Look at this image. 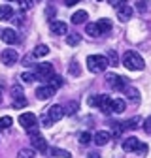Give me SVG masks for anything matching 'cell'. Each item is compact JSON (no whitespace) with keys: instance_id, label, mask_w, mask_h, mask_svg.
Segmentation results:
<instances>
[{"instance_id":"1","label":"cell","mask_w":151,"mask_h":158,"mask_svg":"<svg viewBox=\"0 0 151 158\" xmlns=\"http://www.w3.org/2000/svg\"><path fill=\"white\" fill-rule=\"evenodd\" d=\"M123 66L127 70H132V72H136V70H144L145 68V62H144V58L136 53V51H127L123 55Z\"/></svg>"},{"instance_id":"2","label":"cell","mask_w":151,"mask_h":158,"mask_svg":"<svg viewBox=\"0 0 151 158\" xmlns=\"http://www.w3.org/2000/svg\"><path fill=\"white\" fill-rule=\"evenodd\" d=\"M108 66H110L108 58L104 55H91V56H87V68L93 73H102V72H106Z\"/></svg>"},{"instance_id":"3","label":"cell","mask_w":151,"mask_h":158,"mask_svg":"<svg viewBox=\"0 0 151 158\" xmlns=\"http://www.w3.org/2000/svg\"><path fill=\"white\" fill-rule=\"evenodd\" d=\"M123 151H127V152H136V154L144 156V154H147V145L142 143L138 137H127V139L123 141Z\"/></svg>"},{"instance_id":"4","label":"cell","mask_w":151,"mask_h":158,"mask_svg":"<svg viewBox=\"0 0 151 158\" xmlns=\"http://www.w3.org/2000/svg\"><path fill=\"white\" fill-rule=\"evenodd\" d=\"M34 75H36V79H40V81H47L51 75H55L53 64H49V62H42V64H38V66H36Z\"/></svg>"},{"instance_id":"5","label":"cell","mask_w":151,"mask_h":158,"mask_svg":"<svg viewBox=\"0 0 151 158\" xmlns=\"http://www.w3.org/2000/svg\"><path fill=\"white\" fill-rule=\"evenodd\" d=\"M0 60H2V64H6V66H13L19 60V55H17L15 49H4L0 53Z\"/></svg>"},{"instance_id":"6","label":"cell","mask_w":151,"mask_h":158,"mask_svg":"<svg viewBox=\"0 0 151 158\" xmlns=\"http://www.w3.org/2000/svg\"><path fill=\"white\" fill-rule=\"evenodd\" d=\"M19 124H21L25 130H28V128L38 124V118H36L34 113H21V115H19Z\"/></svg>"},{"instance_id":"7","label":"cell","mask_w":151,"mask_h":158,"mask_svg":"<svg viewBox=\"0 0 151 158\" xmlns=\"http://www.w3.org/2000/svg\"><path fill=\"white\" fill-rule=\"evenodd\" d=\"M30 143H32V147H34L36 151H40V152H44V154L49 151V145H47V141L44 139V137H42L40 134L30 135Z\"/></svg>"},{"instance_id":"8","label":"cell","mask_w":151,"mask_h":158,"mask_svg":"<svg viewBox=\"0 0 151 158\" xmlns=\"http://www.w3.org/2000/svg\"><path fill=\"white\" fill-rule=\"evenodd\" d=\"M36 98H38V100H49V98L55 94V90L49 87V85H42V87H38L36 89Z\"/></svg>"},{"instance_id":"9","label":"cell","mask_w":151,"mask_h":158,"mask_svg":"<svg viewBox=\"0 0 151 158\" xmlns=\"http://www.w3.org/2000/svg\"><path fill=\"white\" fill-rule=\"evenodd\" d=\"M108 83L115 89V90H123L125 89V77H119V75H115V73H108Z\"/></svg>"},{"instance_id":"10","label":"cell","mask_w":151,"mask_h":158,"mask_svg":"<svg viewBox=\"0 0 151 158\" xmlns=\"http://www.w3.org/2000/svg\"><path fill=\"white\" fill-rule=\"evenodd\" d=\"M0 38H2V42H4V44H8V45L17 44V34H15V30H13V28H4L2 32H0Z\"/></svg>"},{"instance_id":"11","label":"cell","mask_w":151,"mask_h":158,"mask_svg":"<svg viewBox=\"0 0 151 158\" xmlns=\"http://www.w3.org/2000/svg\"><path fill=\"white\" fill-rule=\"evenodd\" d=\"M110 139H111V134H110V132H106V130H100V132H97V134L93 135V141L97 143L98 147L106 145V143H108Z\"/></svg>"},{"instance_id":"12","label":"cell","mask_w":151,"mask_h":158,"mask_svg":"<svg viewBox=\"0 0 151 158\" xmlns=\"http://www.w3.org/2000/svg\"><path fill=\"white\" fill-rule=\"evenodd\" d=\"M47 117L51 118L53 123L61 121V118L64 117V107H61V106H51V107H49V111H47Z\"/></svg>"},{"instance_id":"13","label":"cell","mask_w":151,"mask_h":158,"mask_svg":"<svg viewBox=\"0 0 151 158\" xmlns=\"http://www.w3.org/2000/svg\"><path fill=\"white\" fill-rule=\"evenodd\" d=\"M98 109L102 113H111V98L108 94H100L98 96Z\"/></svg>"},{"instance_id":"14","label":"cell","mask_w":151,"mask_h":158,"mask_svg":"<svg viewBox=\"0 0 151 158\" xmlns=\"http://www.w3.org/2000/svg\"><path fill=\"white\" fill-rule=\"evenodd\" d=\"M132 13H134V10H132L130 6H127V4L117 8V17L121 19V21H128V19L132 17Z\"/></svg>"},{"instance_id":"15","label":"cell","mask_w":151,"mask_h":158,"mask_svg":"<svg viewBox=\"0 0 151 158\" xmlns=\"http://www.w3.org/2000/svg\"><path fill=\"white\" fill-rule=\"evenodd\" d=\"M51 32L61 36V34H68V25L63 23V21H53L51 23Z\"/></svg>"},{"instance_id":"16","label":"cell","mask_w":151,"mask_h":158,"mask_svg":"<svg viewBox=\"0 0 151 158\" xmlns=\"http://www.w3.org/2000/svg\"><path fill=\"white\" fill-rule=\"evenodd\" d=\"M13 19V8L10 4L0 6V21H11Z\"/></svg>"},{"instance_id":"17","label":"cell","mask_w":151,"mask_h":158,"mask_svg":"<svg viewBox=\"0 0 151 158\" xmlns=\"http://www.w3.org/2000/svg\"><path fill=\"white\" fill-rule=\"evenodd\" d=\"M85 32H87L91 38H98V36H102V30H100L98 23H87V25H85Z\"/></svg>"},{"instance_id":"18","label":"cell","mask_w":151,"mask_h":158,"mask_svg":"<svg viewBox=\"0 0 151 158\" xmlns=\"http://www.w3.org/2000/svg\"><path fill=\"white\" fill-rule=\"evenodd\" d=\"M87 19H89L87 11H85V10H78V11L72 15V23H74V25H83Z\"/></svg>"},{"instance_id":"19","label":"cell","mask_w":151,"mask_h":158,"mask_svg":"<svg viewBox=\"0 0 151 158\" xmlns=\"http://www.w3.org/2000/svg\"><path fill=\"white\" fill-rule=\"evenodd\" d=\"M125 109H127L125 100H121V98H113V100H111V111L113 113H123Z\"/></svg>"},{"instance_id":"20","label":"cell","mask_w":151,"mask_h":158,"mask_svg":"<svg viewBox=\"0 0 151 158\" xmlns=\"http://www.w3.org/2000/svg\"><path fill=\"white\" fill-rule=\"evenodd\" d=\"M106 58H108V64H110V66H119V62H121L115 49H110V51L106 53Z\"/></svg>"},{"instance_id":"21","label":"cell","mask_w":151,"mask_h":158,"mask_svg":"<svg viewBox=\"0 0 151 158\" xmlns=\"http://www.w3.org/2000/svg\"><path fill=\"white\" fill-rule=\"evenodd\" d=\"M123 90H125V94H127V98L130 102H140V92L134 87H125Z\"/></svg>"},{"instance_id":"22","label":"cell","mask_w":151,"mask_h":158,"mask_svg":"<svg viewBox=\"0 0 151 158\" xmlns=\"http://www.w3.org/2000/svg\"><path fill=\"white\" fill-rule=\"evenodd\" d=\"M47 55H49V47L44 45V44L36 45L34 51H32V56H36V58H42V56H47Z\"/></svg>"},{"instance_id":"23","label":"cell","mask_w":151,"mask_h":158,"mask_svg":"<svg viewBox=\"0 0 151 158\" xmlns=\"http://www.w3.org/2000/svg\"><path fill=\"white\" fill-rule=\"evenodd\" d=\"M47 85H49L53 90L61 89V87H63V77H61V75H51V77L47 79Z\"/></svg>"},{"instance_id":"24","label":"cell","mask_w":151,"mask_h":158,"mask_svg":"<svg viewBox=\"0 0 151 158\" xmlns=\"http://www.w3.org/2000/svg\"><path fill=\"white\" fill-rule=\"evenodd\" d=\"M80 42H81V36H80V34H68V36H66V44L72 45V47H76Z\"/></svg>"},{"instance_id":"25","label":"cell","mask_w":151,"mask_h":158,"mask_svg":"<svg viewBox=\"0 0 151 158\" xmlns=\"http://www.w3.org/2000/svg\"><path fill=\"white\" fill-rule=\"evenodd\" d=\"M138 123H140V118H138V117H136V118H128L127 123H123L121 128H123V130H134V128L138 126Z\"/></svg>"},{"instance_id":"26","label":"cell","mask_w":151,"mask_h":158,"mask_svg":"<svg viewBox=\"0 0 151 158\" xmlns=\"http://www.w3.org/2000/svg\"><path fill=\"white\" fill-rule=\"evenodd\" d=\"M49 152H51L53 156H63V158H70V156H72V154H70L68 151H64V149H57V147L49 149Z\"/></svg>"},{"instance_id":"27","label":"cell","mask_w":151,"mask_h":158,"mask_svg":"<svg viewBox=\"0 0 151 158\" xmlns=\"http://www.w3.org/2000/svg\"><path fill=\"white\" fill-rule=\"evenodd\" d=\"M98 27H100V30H102V34H104V32L111 30V21H110V19H100V21H98Z\"/></svg>"},{"instance_id":"28","label":"cell","mask_w":151,"mask_h":158,"mask_svg":"<svg viewBox=\"0 0 151 158\" xmlns=\"http://www.w3.org/2000/svg\"><path fill=\"white\" fill-rule=\"evenodd\" d=\"M21 79H23V83H34L36 81V75L32 72H23L21 73Z\"/></svg>"},{"instance_id":"29","label":"cell","mask_w":151,"mask_h":158,"mask_svg":"<svg viewBox=\"0 0 151 158\" xmlns=\"http://www.w3.org/2000/svg\"><path fill=\"white\" fill-rule=\"evenodd\" d=\"M91 139H93L91 132H81V134H80V143H81V145H87V143H91Z\"/></svg>"},{"instance_id":"30","label":"cell","mask_w":151,"mask_h":158,"mask_svg":"<svg viewBox=\"0 0 151 158\" xmlns=\"http://www.w3.org/2000/svg\"><path fill=\"white\" fill-rule=\"evenodd\" d=\"M13 124V121H11V117H2V118H0V128H4V130H8L10 126Z\"/></svg>"},{"instance_id":"31","label":"cell","mask_w":151,"mask_h":158,"mask_svg":"<svg viewBox=\"0 0 151 158\" xmlns=\"http://www.w3.org/2000/svg\"><path fill=\"white\" fill-rule=\"evenodd\" d=\"M17 158H34V151L32 149H21L17 154Z\"/></svg>"},{"instance_id":"32","label":"cell","mask_w":151,"mask_h":158,"mask_svg":"<svg viewBox=\"0 0 151 158\" xmlns=\"http://www.w3.org/2000/svg\"><path fill=\"white\" fill-rule=\"evenodd\" d=\"M25 106H27V98H25V96L15 98V100H13V107H15V109H21V107H25Z\"/></svg>"},{"instance_id":"33","label":"cell","mask_w":151,"mask_h":158,"mask_svg":"<svg viewBox=\"0 0 151 158\" xmlns=\"http://www.w3.org/2000/svg\"><path fill=\"white\" fill-rule=\"evenodd\" d=\"M70 73H72V75H80V73H81L78 62H72V64H70Z\"/></svg>"},{"instance_id":"34","label":"cell","mask_w":151,"mask_h":158,"mask_svg":"<svg viewBox=\"0 0 151 158\" xmlns=\"http://www.w3.org/2000/svg\"><path fill=\"white\" fill-rule=\"evenodd\" d=\"M87 104L91 107H98V96H89L87 98Z\"/></svg>"},{"instance_id":"35","label":"cell","mask_w":151,"mask_h":158,"mask_svg":"<svg viewBox=\"0 0 151 158\" xmlns=\"http://www.w3.org/2000/svg\"><path fill=\"white\" fill-rule=\"evenodd\" d=\"M11 96H13V100H15V98H21L23 96V90L19 89V87H13L11 89Z\"/></svg>"},{"instance_id":"36","label":"cell","mask_w":151,"mask_h":158,"mask_svg":"<svg viewBox=\"0 0 151 158\" xmlns=\"http://www.w3.org/2000/svg\"><path fill=\"white\" fill-rule=\"evenodd\" d=\"M144 130H145V134H151V117H147L144 121Z\"/></svg>"},{"instance_id":"37","label":"cell","mask_w":151,"mask_h":158,"mask_svg":"<svg viewBox=\"0 0 151 158\" xmlns=\"http://www.w3.org/2000/svg\"><path fill=\"white\" fill-rule=\"evenodd\" d=\"M74 111H78V104H74V102H70V104H68V109H66L64 113H68V115H72Z\"/></svg>"},{"instance_id":"38","label":"cell","mask_w":151,"mask_h":158,"mask_svg":"<svg viewBox=\"0 0 151 158\" xmlns=\"http://www.w3.org/2000/svg\"><path fill=\"white\" fill-rule=\"evenodd\" d=\"M108 2L111 4V6H115V8H119V6H123L127 0H108Z\"/></svg>"},{"instance_id":"39","label":"cell","mask_w":151,"mask_h":158,"mask_svg":"<svg viewBox=\"0 0 151 158\" xmlns=\"http://www.w3.org/2000/svg\"><path fill=\"white\" fill-rule=\"evenodd\" d=\"M51 123H53V121H51V118H49V117H45V115H44V118H42V124H44V126H45V128H49V126H51Z\"/></svg>"},{"instance_id":"40","label":"cell","mask_w":151,"mask_h":158,"mask_svg":"<svg viewBox=\"0 0 151 158\" xmlns=\"http://www.w3.org/2000/svg\"><path fill=\"white\" fill-rule=\"evenodd\" d=\"M145 4H147V0H140V2H138V10L140 11H145V8H147Z\"/></svg>"},{"instance_id":"41","label":"cell","mask_w":151,"mask_h":158,"mask_svg":"<svg viewBox=\"0 0 151 158\" xmlns=\"http://www.w3.org/2000/svg\"><path fill=\"white\" fill-rule=\"evenodd\" d=\"M78 2H81V0H64V6H76Z\"/></svg>"},{"instance_id":"42","label":"cell","mask_w":151,"mask_h":158,"mask_svg":"<svg viewBox=\"0 0 151 158\" xmlns=\"http://www.w3.org/2000/svg\"><path fill=\"white\" fill-rule=\"evenodd\" d=\"M87 158H100V152H97V151H94V152H89Z\"/></svg>"},{"instance_id":"43","label":"cell","mask_w":151,"mask_h":158,"mask_svg":"<svg viewBox=\"0 0 151 158\" xmlns=\"http://www.w3.org/2000/svg\"><path fill=\"white\" fill-rule=\"evenodd\" d=\"M55 15V10L53 8H47V17H53Z\"/></svg>"},{"instance_id":"44","label":"cell","mask_w":151,"mask_h":158,"mask_svg":"<svg viewBox=\"0 0 151 158\" xmlns=\"http://www.w3.org/2000/svg\"><path fill=\"white\" fill-rule=\"evenodd\" d=\"M0 104H2V92H0Z\"/></svg>"},{"instance_id":"45","label":"cell","mask_w":151,"mask_h":158,"mask_svg":"<svg viewBox=\"0 0 151 158\" xmlns=\"http://www.w3.org/2000/svg\"><path fill=\"white\" fill-rule=\"evenodd\" d=\"M98 2H100V0H98Z\"/></svg>"}]
</instances>
